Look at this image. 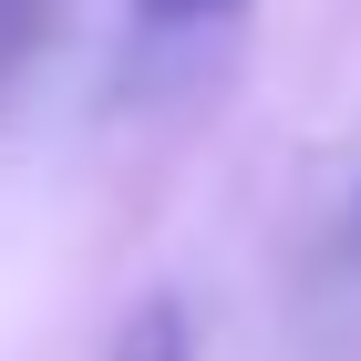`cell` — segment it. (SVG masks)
Returning <instances> with one entry per match:
<instances>
[{"label":"cell","mask_w":361,"mask_h":361,"mask_svg":"<svg viewBox=\"0 0 361 361\" xmlns=\"http://www.w3.org/2000/svg\"><path fill=\"white\" fill-rule=\"evenodd\" d=\"M114 361H186V310L145 300L135 320H124V341H114Z\"/></svg>","instance_id":"obj_1"},{"label":"cell","mask_w":361,"mask_h":361,"mask_svg":"<svg viewBox=\"0 0 361 361\" xmlns=\"http://www.w3.org/2000/svg\"><path fill=\"white\" fill-rule=\"evenodd\" d=\"M217 11H238V0H145V21H166V31L176 21H217Z\"/></svg>","instance_id":"obj_2"}]
</instances>
